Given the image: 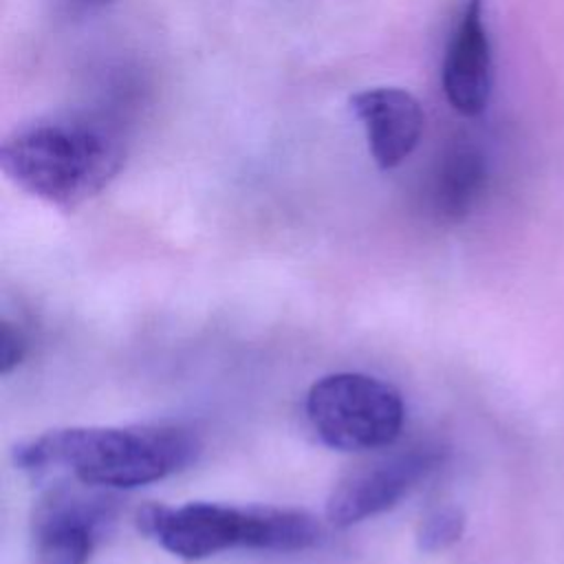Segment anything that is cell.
Instances as JSON below:
<instances>
[{"instance_id": "3", "label": "cell", "mask_w": 564, "mask_h": 564, "mask_svg": "<svg viewBox=\"0 0 564 564\" xmlns=\"http://www.w3.org/2000/svg\"><path fill=\"white\" fill-rule=\"evenodd\" d=\"M137 527L181 560H205L229 549L293 553L315 546L322 535L313 513L271 505H145Z\"/></svg>"}, {"instance_id": "7", "label": "cell", "mask_w": 564, "mask_h": 564, "mask_svg": "<svg viewBox=\"0 0 564 564\" xmlns=\"http://www.w3.org/2000/svg\"><path fill=\"white\" fill-rule=\"evenodd\" d=\"M441 79L443 93L456 112L478 117L487 108L494 64L482 0H465L445 48Z\"/></svg>"}, {"instance_id": "5", "label": "cell", "mask_w": 564, "mask_h": 564, "mask_svg": "<svg viewBox=\"0 0 564 564\" xmlns=\"http://www.w3.org/2000/svg\"><path fill=\"white\" fill-rule=\"evenodd\" d=\"M73 485L48 489L33 507L31 564H88L104 529L115 520L110 494Z\"/></svg>"}, {"instance_id": "1", "label": "cell", "mask_w": 564, "mask_h": 564, "mask_svg": "<svg viewBox=\"0 0 564 564\" xmlns=\"http://www.w3.org/2000/svg\"><path fill=\"white\" fill-rule=\"evenodd\" d=\"M198 436L176 423L57 427L15 445L13 460L31 474L64 471L79 485L130 489L167 478L196 460Z\"/></svg>"}, {"instance_id": "9", "label": "cell", "mask_w": 564, "mask_h": 564, "mask_svg": "<svg viewBox=\"0 0 564 564\" xmlns=\"http://www.w3.org/2000/svg\"><path fill=\"white\" fill-rule=\"evenodd\" d=\"M487 185V161L474 145L460 143L441 159L432 187L430 205L443 220H463Z\"/></svg>"}, {"instance_id": "2", "label": "cell", "mask_w": 564, "mask_h": 564, "mask_svg": "<svg viewBox=\"0 0 564 564\" xmlns=\"http://www.w3.org/2000/svg\"><path fill=\"white\" fill-rule=\"evenodd\" d=\"M123 165L126 145L119 132L82 115L29 121L0 148V167L7 178L64 212L101 194Z\"/></svg>"}, {"instance_id": "10", "label": "cell", "mask_w": 564, "mask_h": 564, "mask_svg": "<svg viewBox=\"0 0 564 564\" xmlns=\"http://www.w3.org/2000/svg\"><path fill=\"white\" fill-rule=\"evenodd\" d=\"M463 513L454 507L432 511L416 531V544L425 553H436L452 546L463 533Z\"/></svg>"}, {"instance_id": "11", "label": "cell", "mask_w": 564, "mask_h": 564, "mask_svg": "<svg viewBox=\"0 0 564 564\" xmlns=\"http://www.w3.org/2000/svg\"><path fill=\"white\" fill-rule=\"evenodd\" d=\"M29 350V339L20 326L9 319H2L0 326V372L9 375L18 368Z\"/></svg>"}, {"instance_id": "6", "label": "cell", "mask_w": 564, "mask_h": 564, "mask_svg": "<svg viewBox=\"0 0 564 564\" xmlns=\"http://www.w3.org/2000/svg\"><path fill=\"white\" fill-rule=\"evenodd\" d=\"M438 463L441 449L423 443L352 469L333 487L326 500L328 522L335 527H350L388 511Z\"/></svg>"}, {"instance_id": "8", "label": "cell", "mask_w": 564, "mask_h": 564, "mask_svg": "<svg viewBox=\"0 0 564 564\" xmlns=\"http://www.w3.org/2000/svg\"><path fill=\"white\" fill-rule=\"evenodd\" d=\"M348 106L366 132L372 161L381 170L399 167L416 150L425 115L410 90L372 86L350 95Z\"/></svg>"}, {"instance_id": "4", "label": "cell", "mask_w": 564, "mask_h": 564, "mask_svg": "<svg viewBox=\"0 0 564 564\" xmlns=\"http://www.w3.org/2000/svg\"><path fill=\"white\" fill-rule=\"evenodd\" d=\"M306 416L328 447L366 452L397 441L405 405L388 381L364 372H333L311 386Z\"/></svg>"}]
</instances>
